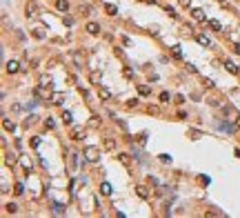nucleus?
Returning a JSON list of instances; mask_svg holds the SVG:
<instances>
[{
  "instance_id": "nucleus-1",
  "label": "nucleus",
  "mask_w": 240,
  "mask_h": 218,
  "mask_svg": "<svg viewBox=\"0 0 240 218\" xmlns=\"http://www.w3.org/2000/svg\"><path fill=\"white\" fill-rule=\"evenodd\" d=\"M91 36H96V34H100V25H98V22H87V27H85Z\"/></svg>"
},
{
  "instance_id": "nucleus-2",
  "label": "nucleus",
  "mask_w": 240,
  "mask_h": 218,
  "mask_svg": "<svg viewBox=\"0 0 240 218\" xmlns=\"http://www.w3.org/2000/svg\"><path fill=\"white\" fill-rule=\"evenodd\" d=\"M18 69H20V65H18L16 60H9V62H7V71H9V74H16Z\"/></svg>"
},
{
  "instance_id": "nucleus-3",
  "label": "nucleus",
  "mask_w": 240,
  "mask_h": 218,
  "mask_svg": "<svg viewBox=\"0 0 240 218\" xmlns=\"http://www.w3.org/2000/svg\"><path fill=\"white\" fill-rule=\"evenodd\" d=\"M51 100H54V105H62V100H65V93H60V91H56V93L51 96Z\"/></svg>"
},
{
  "instance_id": "nucleus-4",
  "label": "nucleus",
  "mask_w": 240,
  "mask_h": 218,
  "mask_svg": "<svg viewBox=\"0 0 240 218\" xmlns=\"http://www.w3.org/2000/svg\"><path fill=\"white\" fill-rule=\"evenodd\" d=\"M98 93H100V98H102V100H109V98H111V91H109L107 87H100Z\"/></svg>"
},
{
  "instance_id": "nucleus-5",
  "label": "nucleus",
  "mask_w": 240,
  "mask_h": 218,
  "mask_svg": "<svg viewBox=\"0 0 240 218\" xmlns=\"http://www.w3.org/2000/svg\"><path fill=\"white\" fill-rule=\"evenodd\" d=\"M56 7H58V11L65 13V11L69 9V3H67V0H56Z\"/></svg>"
},
{
  "instance_id": "nucleus-6",
  "label": "nucleus",
  "mask_w": 240,
  "mask_h": 218,
  "mask_svg": "<svg viewBox=\"0 0 240 218\" xmlns=\"http://www.w3.org/2000/svg\"><path fill=\"white\" fill-rule=\"evenodd\" d=\"M87 160L96 162V160H98V152H96V149H87Z\"/></svg>"
},
{
  "instance_id": "nucleus-7",
  "label": "nucleus",
  "mask_w": 240,
  "mask_h": 218,
  "mask_svg": "<svg viewBox=\"0 0 240 218\" xmlns=\"http://www.w3.org/2000/svg\"><path fill=\"white\" fill-rule=\"evenodd\" d=\"M100 191L105 194V196H111V194H113V191H111V185H109V183H102V185H100Z\"/></svg>"
},
{
  "instance_id": "nucleus-8",
  "label": "nucleus",
  "mask_w": 240,
  "mask_h": 218,
  "mask_svg": "<svg viewBox=\"0 0 240 218\" xmlns=\"http://www.w3.org/2000/svg\"><path fill=\"white\" fill-rule=\"evenodd\" d=\"M198 42H200L202 47H209V45H211V40H209L205 34H198Z\"/></svg>"
},
{
  "instance_id": "nucleus-9",
  "label": "nucleus",
  "mask_w": 240,
  "mask_h": 218,
  "mask_svg": "<svg viewBox=\"0 0 240 218\" xmlns=\"http://www.w3.org/2000/svg\"><path fill=\"white\" fill-rule=\"evenodd\" d=\"M225 67H227V71H229V74H236V76H238V74H240V69H238V67H236V65H233V62H227V65H225Z\"/></svg>"
},
{
  "instance_id": "nucleus-10",
  "label": "nucleus",
  "mask_w": 240,
  "mask_h": 218,
  "mask_svg": "<svg viewBox=\"0 0 240 218\" xmlns=\"http://www.w3.org/2000/svg\"><path fill=\"white\" fill-rule=\"evenodd\" d=\"M136 191H138V196H140V198H147V196H149V191L142 187V185H138V187H136Z\"/></svg>"
},
{
  "instance_id": "nucleus-11",
  "label": "nucleus",
  "mask_w": 240,
  "mask_h": 218,
  "mask_svg": "<svg viewBox=\"0 0 240 218\" xmlns=\"http://www.w3.org/2000/svg\"><path fill=\"white\" fill-rule=\"evenodd\" d=\"M105 11H107L109 16H116V13H118V7H116V5H105Z\"/></svg>"
},
{
  "instance_id": "nucleus-12",
  "label": "nucleus",
  "mask_w": 240,
  "mask_h": 218,
  "mask_svg": "<svg viewBox=\"0 0 240 218\" xmlns=\"http://www.w3.org/2000/svg\"><path fill=\"white\" fill-rule=\"evenodd\" d=\"M209 27H211L213 31H222V27H220V22H218V20H209Z\"/></svg>"
},
{
  "instance_id": "nucleus-13",
  "label": "nucleus",
  "mask_w": 240,
  "mask_h": 218,
  "mask_svg": "<svg viewBox=\"0 0 240 218\" xmlns=\"http://www.w3.org/2000/svg\"><path fill=\"white\" fill-rule=\"evenodd\" d=\"M191 13H194V18H196V20H205V16H202V9H194Z\"/></svg>"
},
{
  "instance_id": "nucleus-14",
  "label": "nucleus",
  "mask_w": 240,
  "mask_h": 218,
  "mask_svg": "<svg viewBox=\"0 0 240 218\" xmlns=\"http://www.w3.org/2000/svg\"><path fill=\"white\" fill-rule=\"evenodd\" d=\"M27 16H36V5H34V3L27 5Z\"/></svg>"
},
{
  "instance_id": "nucleus-15",
  "label": "nucleus",
  "mask_w": 240,
  "mask_h": 218,
  "mask_svg": "<svg viewBox=\"0 0 240 218\" xmlns=\"http://www.w3.org/2000/svg\"><path fill=\"white\" fill-rule=\"evenodd\" d=\"M3 125H5V129H7V131H16V125H13V123H9V120H5Z\"/></svg>"
},
{
  "instance_id": "nucleus-16",
  "label": "nucleus",
  "mask_w": 240,
  "mask_h": 218,
  "mask_svg": "<svg viewBox=\"0 0 240 218\" xmlns=\"http://www.w3.org/2000/svg\"><path fill=\"white\" fill-rule=\"evenodd\" d=\"M62 120H65V125H71V114L65 111V114H62Z\"/></svg>"
},
{
  "instance_id": "nucleus-17",
  "label": "nucleus",
  "mask_w": 240,
  "mask_h": 218,
  "mask_svg": "<svg viewBox=\"0 0 240 218\" xmlns=\"http://www.w3.org/2000/svg\"><path fill=\"white\" fill-rule=\"evenodd\" d=\"M5 209H7V211H9V214H16V211H18V207H16V205H13V203H9V205H7V207H5Z\"/></svg>"
},
{
  "instance_id": "nucleus-18",
  "label": "nucleus",
  "mask_w": 240,
  "mask_h": 218,
  "mask_svg": "<svg viewBox=\"0 0 240 218\" xmlns=\"http://www.w3.org/2000/svg\"><path fill=\"white\" fill-rule=\"evenodd\" d=\"M105 147H107V149H113V147H116V142H113L111 138H107V140H105Z\"/></svg>"
},
{
  "instance_id": "nucleus-19",
  "label": "nucleus",
  "mask_w": 240,
  "mask_h": 218,
  "mask_svg": "<svg viewBox=\"0 0 240 218\" xmlns=\"http://www.w3.org/2000/svg\"><path fill=\"white\" fill-rule=\"evenodd\" d=\"M16 194H18V196H20V194H25V185H22V183L16 185Z\"/></svg>"
},
{
  "instance_id": "nucleus-20",
  "label": "nucleus",
  "mask_w": 240,
  "mask_h": 218,
  "mask_svg": "<svg viewBox=\"0 0 240 218\" xmlns=\"http://www.w3.org/2000/svg\"><path fill=\"white\" fill-rule=\"evenodd\" d=\"M118 158H120V162H125V165H129V156H127V154H118Z\"/></svg>"
},
{
  "instance_id": "nucleus-21",
  "label": "nucleus",
  "mask_w": 240,
  "mask_h": 218,
  "mask_svg": "<svg viewBox=\"0 0 240 218\" xmlns=\"http://www.w3.org/2000/svg\"><path fill=\"white\" fill-rule=\"evenodd\" d=\"M80 136H82L80 129H74V134H71V138H74V140H80Z\"/></svg>"
},
{
  "instance_id": "nucleus-22",
  "label": "nucleus",
  "mask_w": 240,
  "mask_h": 218,
  "mask_svg": "<svg viewBox=\"0 0 240 218\" xmlns=\"http://www.w3.org/2000/svg\"><path fill=\"white\" fill-rule=\"evenodd\" d=\"M5 160H7V165H13V162H16V156H13V154H7Z\"/></svg>"
},
{
  "instance_id": "nucleus-23",
  "label": "nucleus",
  "mask_w": 240,
  "mask_h": 218,
  "mask_svg": "<svg viewBox=\"0 0 240 218\" xmlns=\"http://www.w3.org/2000/svg\"><path fill=\"white\" fill-rule=\"evenodd\" d=\"M149 91H151V89H149V87H147V85H140V93H142V96H147V93H149Z\"/></svg>"
},
{
  "instance_id": "nucleus-24",
  "label": "nucleus",
  "mask_w": 240,
  "mask_h": 218,
  "mask_svg": "<svg viewBox=\"0 0 240 218\" xmlns=\"http://www.w3.org/2000/svg\"><path fill=\"white\" fill-rule=\"evenodd\" d=\"M44 127H47V129H54V120L47 118V120H44Z\"/></svg>"
},
{
  "instance_id": "nucleus-25",
  "label": "nucleus",
  "mask_w": 240,
  "mask_h": 218,
  "mask_svg": "<svg viewBox=\"0 0 240 218\" xmlns=\"http://www.w3.org/2000/svg\"><path fill=\"white\" fill-rule=\"evenodd\" d=\"M160 160H162V162H169L171 156H169V154H160Z\"/></svg>"
},
{
  "instance_id": "nucleus-26",
  "label": "nucleus",
  "mask_w": 240,
  "mask_h": 218,
  "mask_svg": "<svg viewBox=\"0 0 240 218\" xmlns=\"http://www.w3.org/2000/svg\"><path fill=\"white\" fill-rule=\"evenodd\" d=\"M174 56H176V58H182V51H180V47H174Z\"/></svg>"
},
{
  "instance_id": "nucleus-27",
  "label": "nucleus",
  "mask_w": 240,
  "mask_h": 218,
  "mask_svg": "<svg viewBox=\"0 0 240 218\" xmlns=\"http://www.w3.org/2000/svg\"><path fill=\"white\" fill-rule=\"evenodd\" d=\"M160 100H162V103H167V100H169V93L162 91V93H160Z\"/></svg>"
},
{
  "instance_id": "nucleus-28",
  "label": "nucleus",
  "mask_w": 240,
  "mask_h": 218,
  "mask_svg": "<svg viewBox=\"0 0 240 218\" xmlns=\"http://www.w3.org/2000/svg\"><path fill=\"white\" fill-rule=\"evenodd\" d=\"M91 82H100V74H91Z\"/></svg>"
},
{
  "instance_id": "nucleus-29",
  "label": "nucleus",
  "mask_w": 240,
  "mask_h": 218,
  "mask_svg": "<svg viewBox=\"0 0 240 218\" xmlns=\"http://www.w3.org/2000/svg\"><path fill=\"white\" fill-rule=\"evenodd\" d=\"M31 145H34V147H38V145H40V138H38V136H34V138H31Z\"/></svg>"
},
{
  "instance_id": "nucleus-30",
  "label": "nucleus",
  "mask_w": 240,
  "mask_h": 218,
  "mask_svg": "<svg viewBox=\"0 0 240 218\" xmlns=\"http://www.w3.org/2000/svg\"><path fill=\"white\" fill-rule=\"evenodd\" d=\"M127 105H129V107H136V105H138V98H131V100H129Z\"/></svg>"
},
{
  "instance_id": "nucleus-31",
  "label": "nucleus",
  "mask_w": 240,
  "mask_h": 218,
  "mask_svg": "<svg viewBox=\"0 0 240 218\" xmlns=\"http://www.w3.org/2000/svg\"><path fill=\"white\" fill-rule=\"evenodd\" d=\"M180 5H185V7H189V5H191V0H180Z\"/></svg>"
},
{
  "instance_id": "nucleus-32",
  "label": "nucleus",
  "mask_w": 240,
  "mask_h": 218,
  "mask_svg": "<svg viewBox=\"0 0 240 218\" xmlns=\"http://www.w3.org/2000/svg\"><path fill=\"white\" fill-rule=\"evenodd\" d=\"M233 51H236V54H240V45H236V47H233Z\"/></svg>"
},
{
  "instance_id": "nucleus-33",
  "label": "nucleus",
  "mask_w": 240,
  "mask_h": 218,
  "mask_svg": "<svg viewBox=\"0 0 240 218\" xmlns=\"http://www.w3.org/2000/svg\"><path fill=\"white\" fill-rule=\"evenodd\" d=\"M238 127H240V116H238Z\"/></svg>"
}]
</instances>
